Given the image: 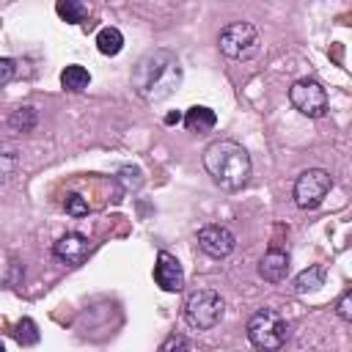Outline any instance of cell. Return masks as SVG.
Wrapping results in <instances>:
<instances>
[{"instance_id": "cell-1", "label": "cell", "mask_w": 352, "mask_h": 352, "mask_svg": "<svg viewBox=\"0 0 352 352\" xmlns=\"http://www.w3.org/2000/svg\"><path fill=\"white\" fill-rule=\"evenodd\" d=\"M182 85V63L168 50L146 52L132 69V88L143 102H162Z\"/></svg>"}, {"instance_id": "cell-2", "label": "cell", "mask_w": 352, "mask_h": 352, "mask_svg": "<svg viewBox=\"0 0 352 352\" xmlns=\"http://www.w3.org/2000/svg\"><path fill=\"white\" fill-rule=\"evenodd\" d=\"M204 168L212 176V182L220 190H228V192L245 187L248 179H250V170H253L248 148L242 143L231 140V138L212 140L204 148Z\"/></svg>"}, {"instance_id": "cell-3", "label": "cell", "mask_w": 352, "mask_h": 352, "mask_svg": "<svg viewBox=\"0 0 352 352\" xmlns=\"http://www.w3.org/2000/svg\"><path fill=\"white\" fill-rule=\"evenodd\" d=\"M245 336H248V341H250L258 352H278V349L286 344V338H289V324H286V319H283L278 311H272V308H258V311L248 319Z\"/></svg>"}, {"instance_id": "cell-4", "label": "cell", "mask_w": 352, "mask_h": 352, "mask_svg": "<svg viewBox=\"0 0 352 352\" xmlns=\"http://www.w3.org/2000/svg\"><path fill=\"white\" fill-rule=\"evenodd\" d=\"M226 314V302L214 289H195L184 300V322L192 330H212Z\"/></svg>"}, {"instance_id": "cell-5", "label": "cell", "mask_w": 352, "mask_h": 352, "mask_svg": "<svg viewBox=\"0 0 352 352\" xmlns=\"http://www.w3.org/2000/svg\"><path fill=\"white\" fill-rule=\"evenodd\" d=\"M217 47H220V52H223L226 58H231V60H250V58L258 55L261 38H258V30H256L250 22L239 19V22H231V25H226V28L220 30Z\"/></svg>"}, {"instance_id": "cell-6", "label": "cell", "mask_w": 352, "mask_h": 352, "mask_svg": "<svg viewBox=\"0 0 352 352\" xmlns=\"http://www.w3.org/2000/svg\"><path fill=\"white\" fill-rule=\"evenodd\" d=\"M330 190H333V176L324 168H308L297 176L292 195L300 209H316V206H322V201L327 198Z\"/></svg>"}, {"instance_id": "cell-7", "label": "cell", "mask_w": 352, "mask_h": 352, "mask_svg": "<svg viewBox=\"0 0 352 352\" xmlns=\"http://www.w3.org/2000/svg\"><path fill=\"white\" fill-rule=\"evenodd\" d=\"M289 102L294 104V110H300L308 118H322L327 113V91L322 88V82L302 77L289 88Z\"/></svg>"}, {"instance_id": "cell-8", "label": "cell", "mask_w": 352, "mask_h": 352, "mask_svg": "<svg viewBox=\"0 0 352 352\" xmlns=\"http://www.w3.org/2000/svg\"><path fill=\"white\" fill-rule=\"evenodd\" d=\"M195 239H198V248H201L206 256H212V258H226V256H231L234 248H236V236H234L226 226H217V223L204 226Z\"/></svg>"}, {"instance_id": "cell-9", "label": "cell", "mask_w": 352, "mask_h": 352, "mask_svg": "<svg viewBox=\"0 0 352 352\" xmlns=\"http://www.w3.org/2000/svg\"><path fill=\"white\" fill-rule=\"evenodd\" d=\"M154 283L162 289V292H182L184 289V270L179 264V258L168 250H160L157 253V261H154Z\"/></svg>"}, {"instance_id": "cell-10", "label": "cell", "mask_w": 352, "mask_h": 352, "mask_svg": "<svg viewBox=\"0 0 352 352\" xmlns=\"http://www.w3.org/2000/svg\"><path fill=\"white\" fill-rule=\"evenodd\" d=\"M88 253H91V242H88V236L80 234V231H69V234H63V236L52 245V256H55L58 261L69 264V267L82 264V261L88 258Z\"/></svg>"}, {"instance_id": "cell-11", "label": "cell", "mask_w": 352, "mask_h": 352, "mask_svg": "<svg viewBox=\"0 0 352 352\" xmlns=\"http://www.w3.org/2000/svg\"><path fill=\"white\" fill-rule=\"evenodd\" d=\"M258 275L267 280V283H280L286 280L289 275V253L286 250H278V248H270L261 261H258Z\"/></svg>"}, {"instance_id": "cell-12", "label": "cell", "mask_w": 352, "mask_h": 352, "mask_svg": "<svg viewBox=\"0 0 352 352\" xmlns=\"http://www.w3.org/2000/svg\"><path fill=\"white\" fill-rule=\"evenodd\" d=\"M214 124H217V116H214V110L206 107V104H192V107L184 113V126H187L190 132H195V135H204V132L214 129Z\"/></svg>"}, {"instance_id": "cell-13", "label": "cell", "mask_w": 352, "mask_h": 352, "mask_svg": "<svg viewBox=\"0 0 352 352\" xmlns=\"http://www.w3.org/2000/svg\"><path fill=\"white\" fill-rule=\"evenodd\" d=\"M60 85L66 91H72V94H80V91H85L91 85V72L85 66H80V63H69L60 72Z\"/></svg>"}, {"instance_id": "cell-14", "label": "cell", "mask_w": 352, "mask_h": 352, "mask_svg": "<svg viewBox=\"0 0 352 352\" xmlns=\"http://www.w3.org/2000/svg\"><path fill=\"white\" fill-rule=\"evenodd\" d=\"M324 278H327V270L322 264H311L308 270H302L297 278H294V292L297 294H305V292H316L324 286Z\"/></svg>"}, {"instance_id": "cell-15", "label": "cell", "mask_w": 352, "mask_h": 352, "mask_svg": "<svg viewBox=\"0 0 352 352\" xmlns=\"http://www.w3.org/2000/svg\"><path fill=\"white\" fill-rule=\"evenodd\" d=\"M96 50H99L102 55H107V58L118 55V52L124 50V33H121L118 28H113V25L102 28V30L96 33Z\"/></svg>"}, {"instance_id": "cell-16", "label": "cell", "mask_w": 352, "mask_h": 352, "mask_svg": "<svg viewBox=\"0 0 352 352\" xmlns=\"http://www.w3.org/2000/svg\"><path fill=\"white\" fill-rule=\"evenodd\" d=\"M8 126L14 129V132H33L36 126H38V113H36V107L33 104H22V107H16L11 116H8Z\"/></svg>"}, {"instance_id": "cell-17", "label": "cell", "mask_w": 352, "mask_h": 352, "mask_svg": "<svg viewBox=\"0 0 352 352\" xmlns=\"http://www.w3.org/2000/svg\"><path fill=\"white\" fill-rule=\"evenodd\" d=\"M55 11H58V16H60L63 22H69V25H80V22L88 16V6L80 3V0H58V3H55Z\"/></svg>"}, {"instance_id": "cell-18", "label": "cell", "mask_w": 352, "mask_h": 352, "mask_svg": "<svg viewBox=\"0 0 352 352\" xmlns=\"http://www.w3.org/2000/svg\"><path fill=\"white\" fill-rule=\"evenodd\" d=\"M14 338H16V344H22V346H33V344H38V338H41L38 324H36L30 316H22V319L14 324Z\"/></svg>"}, {"instance_id": "cell-19", "label": "cell", "mask_w": 352, "mask_h": 352, "mask_svg": "<svg viewBox=\"0 0 352 352\" xmlns=\"http://www.w3.org/2000/svg\"><path fill=\"white\" fill-rule=\"evenodd\" d=\"M16 162H19L16 148H14L11 143H3V146H0V176H3V182H8V179L14 176Z\"/></svg>"}, {"instance_id": "cell-20", "label": "cell", "mask_w": 352, "mask_h": 352, "mask_svg": "<svg viewBox=\"0 0 352 352\" xmlns=\"http://www.w3.org/2000/svg\"><path fill=\"white\" fill-rule=\"evenodd\" d=\"M63 209H66V214H72V217H85V214L91 212L88 201H85L80 192H69V195L63 198Z\"/></svg>"}, {"instance_id": "cell-21", "label": "cell", "mask_w": 352, "mask_h": 352, "mask_svg": "<svg viewBox=\"0 0 352 352\" xmlns=\"http://www.w3.org/2000/svg\"><path fill=\"white\" fill-rule=\"evenodd\" d=\"M160 352H192V349H190L187 336H182V333H170V336L162 341Z\"/></svg>"}, {"instance_id": "cell-22", "label": "cell", "mask_w": 352, "mask_h": 352, "mask_svg": "<svg viewBox=\"0 0 352 352\" xmlns=\"http://www.w3.org/2000/svg\"><path fill=\"white\" fill-rule=\"evenodd\" d=\"M22 275H25V267H22L16 258H8V267H6V286L14 289V286L22 280Z\"/></svg>"}, {"instance_id": "cell-23", "label": "cell", "mask_w": 352, "mask_h": 352, "mask_svg": "<svg viewBox=\"0 0 352 352\" xmlns=\"http://www.w3.org/2000/svg\"><path fill=\"white\" fill-rule=\"evenodd\" d=\"M336 314H338L344 322H352V289H346V292L338 297V302H336Z\"/></svg>"}, {"instance_id": "cell-24", "label": "cell", "mask_w": 352, "mask_h": 352, "mask_svg": "<svg viewBox=\"0 0 352 352\" xmlns=\"http://www.w3.org/2000/svg\"><path fill=\"white\" fill-rule=\"evenodd\" d=\"M16 74V60L14 58H0V85H8Z\"/></svg>"}, {"instance_id": "cell-25", "label": "cell", "mask_w": 352, "mask_h": 352, "mask_svg": "<svg viewBox=\"0 0 352 352\" xmlns=\"http://www.w3.org/2000/svg\"><path fill=\"white\" fill-rule=\"evenodd\" d=\"M179 121H184L182 113H168V116H165V124H179Z\"/></svg>"}]
</instances>
